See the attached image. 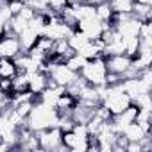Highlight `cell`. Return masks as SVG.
<instances>
[{
	"mask_svg": "<svg viewBox=\"0 0 152 152\" xmlns=\"http://www.w3.org/2000/svg\"><path fill=\"white\" fill-rule=\"evenodd\" d=\"M57 118H59L57 109L54 106H48L45 102H39V99H38L34 102L29 116L25 118V125L32 132H38V131H43V129H48V127L57 125Z\"/></svg>",
	"mask_w": 152,
	"mask_h": 152,
	"instance_id": "cell-1",
	"label": "cell"
},
{
	"mask_svg": "<svg viewBox=\"0 0 152 152\" xmlns=\"http://www.w3.org/2000/svg\"><path fill=\"white\" fill-rule=\"evenodd\" d=\"M79 75L91 86H106V77H107V68H106V57L99 56L93 59H88L84 66L81 68Z\"/></svg>",
	"mask_w": 152,
	"mask_h": 152,
	"instance_id": "cell-2",
	"label": "cell"
},
{
	"mask_svg": "<svg viewBox=\"0 0 152 152\" xmlns=\"http://www.w3.org/2000/svg\"><path fill=\"white\" fill-rule=\"evenodd\" d=\"M90 140H91V134L86 124H75L70 131H64L61 138L63 145L75 152H86L90 147Z\"/></svg>",
	"mask_w": 152,
	"mask_h": 152,
	"instance_id": "cell-3",
	"label": "cell"
},
{
	"mask_svg": "<svg viewBox=\"0 0 152 152\" xmlns=\"http://www.w3.org/2000/svg\"><path fill=\"white\" fill-rule=\"evenodd\" d=\"M63 132L57 125L38 131L36 132V140H38V147L41 150H66V147L61 141Z\"/></svg>",
	"mask_w": 152,
	"mask_h": 152,
	"instance_id": "cell-4",
	"label": "cell"
},
{
	"mask_svg": "<svg viewBox=\"0 0 152 152\" xmlns=\"http://www.w3.org/2000/svg\"><path fill=\"white\" fill-rule=\"evenodd\" d=\"M106 57V68L109 73H116L124 79V75L127 73L131 66V59L127 54H115V56H104Z\"/></svg>",
	"mask_w": 152,
	"mask_h": 152,
	"instance_id": "cell-5",
	"label": "cell"
},
{
	"mask_svg": "<svg viewBox=\"0 0 152 152\" xmlns=\"http://www.w3.org/2000/svg\"><path fill=\"white\" fill-rule=\"evenodd\" d=\"M20 52H22V47H20V41H18L16 34L4 32L2 36H0V56L2 57L15 59Z\"/></svg>",
	"mask_w": 152,
	"mask_h": 152,
	"instance_id": "cell-6",
	"label": "cell"
},
{
	"mask_svg": "<svg viewBox=\"0 0 152 152\" xmlns=\"http://www.w3.org/2000/svg\"><path fill=\"white\" fill-rule=\"evenodd\" d=\"M75 29L81 31L88 39H99L102 31H104V23L95 16V18H86V20H79L75 23Z\"/></svg>",
	"mask_w": 152,
	"mask_h": 152,
	"instance_id": "cell-7",
	"label": "cell"
},
{
	"mask_svg": "<svg viewBox=\"0 0 152 152\" xmlns=\"http://www.w3.org/2000/svg\"><path fill=\"white\" fill-rule=\"evenodd\" d=\"M48 86V75L41 70H36V72H31L29 73V90L32 93H41L45 88Z\"/></svg>",
	"mask_w": 152,
	"mask_h": 152,
	"instance_id": "cell-8",
	"label": "cell"
},
{
	"mask_svg": "<svg viewBox=\"0 0 152 152\" xmlns=\"http://www.w3.org/2000/svg\"><path fill=\"white\" fill-rule=\"evenodd\" d=\"M122 134L127 138V141H141L147 134H150V132H147L138 122H132V124H129L124 131H122Z\"/></svg>",
	"mask_w": 152,
	"mask_h": 152,
	"instance_id": "cell-9",
	"label": "cell"
},
{
	"mask_svg": "<svg viewBox=\"0 0 152 152\" xmlns=\"http://www.w3.org/2000/svg\"><path fill=\"white\" fill-rule=\"evenodd\" d=\"M38 34L32 31V29H25V31H22L20 34H18V41H20V47H22V50L23 52H27V50H31L32 47H34V43L38 41Z\"/></svg>",
	"mask_w": 152,
	"mask_h": 152,
	"instance_id": "cell-10",
	"label": "cell"
},
{
	"mask_svg": "<svg viewBox=\"0 0 152 152\" xmlns=\"http://www.w3.org/2000/svg\"><path fill=\"white\" fill-rule=\"evenodd\" d=\"M16 73H18V68L13 59L9 57L0 59V79H15Z\"/></svg>",
	"mask_w": 152,
	"mask_h": 152,
	"instance_id": "cell-11",
	"label": "cell"
},
{
	"mask_svg": "<svg viewBox=\"0 0 152 152\" xmlns=\"http://www.w3.org/2000/svg\"><path fill=\"white\" fill-rule=\"evenodd\" d=\"M95 15H97V18H99L100 22H104V23H111V20H113V16H115V13H113V9H111V6H109L107 0H104V2L99 4V6H95Z\"/></svg>",
	"mask_w": 152,
	"mask_h": 152,
	"instance_id": "cell-12",
	"label": "cell"
},
{
	"mask_svg": "<svg viewBox=\"0 0 152 152\" xmlns=\"http://www.w3.org/2000/svg\"><path fill=\"white\" fill-rule=\"evenodd\" d=\"M115 15L118 13H132L134 0H107Z\"/></svg>",
	"mask_w": 152,
	"mask_h": 152,
	"instance_id": "cell-13",
	"label": "cell"
},
{
	"mask_svg": "<svg viewBox=\"0 0 152 152\" xmlns=\"http://www.w3.org/2000/svg\"><path fill=\"white\" fill-rule=\"evenodd\" d=\"M152 6L150 4H140V2H134L132 6V15L140 20V22H145V20H150V15H152Z\"/></svg>",
	"mask_w": 152,
	"mask_h": 152,
	"instance_id": "cell-14",
	"label": "cell"
},
{
	"mask_svg": "<svg viewBox=\"0 0 152 152\" xmlns=\"http://www.w3.org/2000/svg\"><path fill=\"white\" fill-rule=\"evenodd\" d=\"M86 61H88V59H84V57H83L81 54H77V52H73L70 57H66V59H64L66 66H68L70 70H73V72H77V73L81 72V68L84 66V63H86Z\"/></svg>",
	"mask_w": 152,
	"mask_h": 152,
	"instance_id": "cell-15",
	"label": "cell"
},
{
	"mask_svg": "<svg viewBox=\"0 0 152 152\" xmlns=\"http://www.w3.org/2000/svg\"><path fill=\"white\" fill-rule=\"evenodd\" d=\"M138 48H140V38H131V39H125V54L129 57H134L138 54Z\"/></svg>",
	"mask_w": 152,
	"mask_h": 152,
	"instance_id": "cell-16",
	"label": "cell"
},
{
	"mask_svg": "<svg viewBox=\"0 0 152 152\" xmlns=\"http://www.w3.org/2000/svg\"><path fill=\"white\" fill-rule=\"evenodd\" d=\"M23 6H25L23 0H7V7H9V11H11L13 16L18 15V13L23 9Z\"/></svg>",
	"mask_w": 152,
	"mask_h": 152,
	"instance_id": "cell-17",
	"label": "cell"
},
{
	"mask_svg": "<svg viewBox=\"0 0 152 152\" xmlns=\"http://www.w3.org/2000/svg\"><path fill=\"white\" fill-rule=\"evenodd\" d=\"M102 2H104V0H88V4H91V6H99Z\"/></svg>",
	"mask_w": 152,
	"mask_h": 152,
	"instance_id": "cell-18",
	"label": "cell"
},
{
	"mask_svg": "<svg viewBox=\"0 0 152 152\" xmlns=\"http://www.w3.org/2000/svg\"><path fill=\"white\" fill-rule=\"evenodd\" d=\"M4 32H6V27H4V25H2V23H0V36H2V34H4Z\"/></svg>",
	"mask_w": 152,
	"mask_h": 152,
	"instance_id": "cell-19",
	"label": "cell"
}]
</instances>
